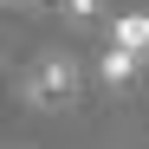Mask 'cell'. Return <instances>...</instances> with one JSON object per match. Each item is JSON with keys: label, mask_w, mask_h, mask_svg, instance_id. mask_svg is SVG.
<instances>
[{"label": "cell", "mask_w": 149, "mask_h": 149, "mask_svg": "<svg viewBox=\"0 0 149 149\" xmlns=\"http://www.w3.org/2000/svg\"><path fill=\"white\" fill-rule=\"evenodd\" d=\"M19 97H26L33 110H65L71 97H78V58H71V52H45V58L26 71Z\"/></svg>", "instance_id": "obj_1"}, {"label": "cell", "mask_w": 149, "mask_h": 149, "mask_svg": "<svg viewBox=\"0 0 149 149\" xmlns=\"http://www.w3.org/2000/svg\"><path fill=\"white\" fill-rule=\"evenodd\" d=\"M136 65H143V52H130V45H117V39H110V52H104V84H130V78H136Z\"/></svg>", "instance_id": "obj_2"}, {"label": "cell", "mask_w": 149, "mask_h": 149, "mask_svg": "<svg viewBox=\"0 0 149 149\" xmlns=\"http://www.w3.org/2000/svg\"><path fill=\"white\" fill-rule=\"evenodd\" d=\"M117 45H130V52L149 58V13H123L117 19Z\"/></svg>", "instance_id": "obj_3"}, {"label": "cell", "mask_w": 149, "mask_h": 149, "mask_svg": "<svg viewBox=\"0 0 149 149\" xmlns=\"http://www.w3.org/2000/svg\"><path fill=\"white\" fill-rule=\"evenodd\" d=\"M97 13H104L97 0H71V26H97Z\"/></svg>", "instance_id": "obj_4"}]
</instances>
